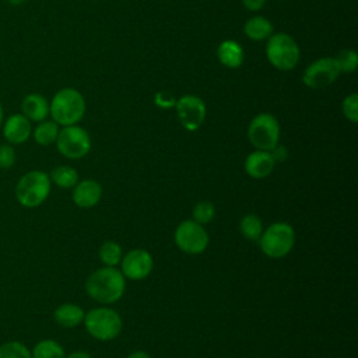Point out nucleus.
Wrapping results in <instances>:
<instances>
[{
  "instance_id": "473e14b6",
  "label": "nucleus",
  "mask_w": 358,
  "mask_h": 358,
  "mask_svg": "<svg viewBox=\"0 0 358 358\" xmlns=\"http://www.w3.org/2000/svg\"><path fill=\"white\" fill-rule=\"evenodd\" d=\"M64 358H92L87 351H73L67 354Z\"/></svg>"
},
{
  "instance_id": "5701e85b",
  "label": "nucleus",
  "mask_w": 358,
  "mask_h": 358,
  "mask_svg": "<svg viewBox=\"0 0 358 358\" xmlns=\"http://www.w3.org/2000/svg\"><path fill=\"white\" fill-rule=\"evenodd\" d=\"M263 222L256 214H246L239 221V231L243 238L257 242L263 232Z\"/></svg>"
},
{
  "instance_id": "f704fd0d",
  "label": "nucleus",
  "mask_w": 358,
  "mask_h": 358,
  "mask_svg": "<svg viewBox=\"0 0 358 358\" xmlns=\"http://www.w3.org/2000/svg\"><path fill=\"white\" fill-rule=\"evenodd\" d=\"M3 122H4V110H3V106H1V103H0V130H1Z\"/></svg>"
},
{
  "instance_id": "f8f14e48",
  "label": "nucleus",
  "mask_w": 358,
  "mask_h": 358,
  "mask_svg": "<svg viewBox=\"0 0 358 358\" xmlns=\"http://www.w3.org/2000/svg\"><path fill=\"white\" fill-rule=\"evenodd\" d=\"M120 271L124 278L140 281L147 278L154 267L152 256L145 249H131L120 260Z\"/></svg>"
},
{
  "instance_id": "f03ea898",
  "label": "nucleus",
  "mask_w": 358,
  "mask_h": 358,
  "mask_svg": "<svg viewBox=\"0 0 358 358\" xmlns=\"http://www.w3.org/2000/svg\"><path fill=\"white\" fill-rule=\"evenodd\" d=\"M85 109V98L73 87L59 90L49 102V116L62 127L77 124L84 117Z\"/></svg>"
},
{
  "instance_id": "0eeeda50",
  "label": "nucleus",
  "mask_w": 358,
  "mask_h": 358,
  "mask_svg": "<svg viewBox=\"0 0 358 358\" xmlns=\"http://www.w3.org/2000/svg\"><path fill=\"white\" fill-rule=\"evenodd\" d=\"M280 123L271 113L256 115L248 126L249 143L262 151H270L280 140Z\"/></svg>"
},
{
  "instance_id": "6ab92c4d",
  "label": "nucleus",
  "mask_w": 358,
  "mask_h": 358,
  "mask_svg": "<svg viewBox=\"0 0 358 358\" xmlns=\"http://www.w3.org/2000/svg\"><path fill=\"white\" fill-rule=\"evenodd\" d=\"M243 32L250 41H267L274 34V25L263 15H253L245 22Z\"/></svg>"
},
{
  "instance_id": "c756f323",
  "label": "nucleus",
  "mask_w": 358,
  "mask_h": 358,
  "mask_svg": "<svg viewBox=\"0 0 358 358\" xmlns=\"http://www.w3.org/2000/svg\"><path fill=\"white\" fill-rule=\"evenodd\" d=\"M154 99H155V105H158L159 108H172V106H175V102H176L173 95H171L165 91L155 94Z\"/></svg>"
},
{
  "instance_id": "c85d7f7f",
  "label": "nucleus",
  "mask_w": 358,
  "mask_h": 358,
  "mask_svg": "<svg viewBox=\"0 0 358 358\" xmlns=\"http://www.w3.org/2000/svg\"><path fill=\"white\" fill-rule=\"evenodd\" d=\"M17 161V152L14 145L8 143L0 144V169H10Z\"/></svg>"
},
{
  "instance_id": "39448f33",
  "label": "nucleus",
  "mask_w": 358,
  "mask_h": 358,
  "mask_svg": "<svg viewBox=\"0 0 358 358\" xmlns=\"http://www.w3.org/2000/svg\"><path fill=\"white\" fill-rule=\"evenodd\" d=\"M87 333L99 340L110 341L116 338L123 327V320L120 315L112 308H94L84 315L83 320Z\"/></svg>"
},
{
  "instance_id": "423d86ee",
  "label": "nucleus",
  "mask_w": 358,
  "mask_h": 358,
  "mask_svg": "<svg viewBox=\"0 0 358 358\" xmlns=\"http://www.w3.org/2000/svg\"><path fill=\"white\" fill-rule=\"evenodd\" d=\"M257 242L266 256L281 259L292 250L295 245V231L288 222H273L263 229Z\"/></svg>"
},
{
  "instance_id": "7c9ffc66",
  "label": "nucleus",
  "mask_w": 358,
  "mask_h": 358,
  "mask_svg": "<svg viewBox=\"0 0 358 358\" xmlns=\"http://www.w3.org/2000/svg\"><path fill=\"white\" fill-rule=\"evenodd\" d=\"M270 154L275 162H282L288 157V150L284 145L277 144L270 150Z\"/></svg>"
},
{
  "instance_id": "2f4dec72",
  "label": "nucleus",
  "mask_w": 358,
  "mask_h": 358,
  "mask_svg": "<svg viewBox=\"0 0 358 358\" xmlns=\"http://www.w3.org/2000/svg\"><path fill=\"white\" fill-rule=\"evenodd\" d=\"M243 7L249 11H259L264 7L266 0H241Z\"/></svg>"
},
{
  "instance_id": "393cba45",
  "label": "nucleus",
  "mask_w": 358,
  "mask_h": 358,
  "mask_svg": "<svg viewBox=\"0 0 358 358\" xmlns=\"http://www.w3.org/2000/svg\"><path fill=\"white\" fill-rule=\"evenodd\" d=\"M0 358H32L31 350L21 341L11 340L0 345Z\"/></svg>"
},
{
  "instance_id": "f257e3e1",
  "label": "nucleus",
  "mask_w": 358,
  "mask_h": 358,
  "mask_svg": "<svg viewBox=\"0 0 358 358\" xmlns=\"http://www.w3.org/2000/svg\"><path fill=\"white\" fill-rule=\"evenodd\" d=\"M85 292L94 301L109 305L117 302L126 291V278L116 267H101L85 280Z\"/></svg>"
},
{
  "instance_id": "f3484780",
  "label": "nucleus",
  "mask_w": 358,
  "mask_h": 358,
  "mask_svg": "<svg viewBox=\"0 0 358 358\" xmlns=\"http://www.w3.org/2000/svg\"><path fill=\"white\" fill-rule=\"evenodd\" d=\"M218 62L227 69H239L245 60V50L239 42L234 39L222 41L217 48Z\"/></svg>"
},
{
  "instance_id": "a211bd4d",
  "label": "nucleus",
  "mask_w": 358,
  "mask_h": 358,
  "mask_svg": "<svg viewBox=\"0 0 358 358\" xmlns=\"http://www.w3.org/2000/svg\"><path fill=\"white\" fill-rule=\"evenodd\" d=\"M84 315H85V312L83 310V308L80 305L67 302V303L59 305L55 309L53 319L59 326H62L64 329H73L83 323Z\"/></svg>"
},
{
  "instance_id": "cd10ccee",
  "label": "nucleus",
  "mask_w": 358,
  "mask_h": 358,
  "mask_svg": "<svg viewBox=\"0 0 358 358\" xmlns=\"http://www.w3.org/2000/svg\"><path fill=\"white\" fill-rule=\"evenodd\" d=\"M341 112L351 123L358 122V94L352 92L347 95L341 102Z\"/></svg>"
},
{
  "instance_id": "4468645a",
  "label": "nucleus",
  "mask_w": 358,
  "mask_h": 358,
  "mask_svg": "<svg viewBox=\"0 0 358 358\" xmlns=\"http://www.w3.org/2000/svg\"><path fill=\"white\" fill-rule=\"evenodd\" d=\"M102 197V186L94 179L78 180L73 187V203L80 208L95 207Z\"/></svg>"
},
{
  "instance_id": "9b49d317",
  "label": "nucleus",
  "mask_w": 358,
  "mask_h": 358,
  "mask_svg": "<svg viewBox=\"0 0 358 358\" xmlns=\"http://www.w3.org/2000/svg\"><path fill=\"white\" fill-rule=\"evenodd\" d=\"M173 108L176 110L179 123L189 131L197 130L206 120L207 106L199 95H182L179 99H176Z\"/></svg>"
},
{
  "instance_id": "a878e982",
  "label": "nucleus",
  "mask_w": 358,
  "mask_h": 358,
  "mask_svg": "<svg viewBox=\"0 0 358 358\" xmlns=\"http://www.w3.org/2000/svg\"><path fill=\"white\" fill-rule=\"evenodd\" d=\"M192 215H193V221H196L201 225L208 224L213 221V218L215 215V207L211 201H206V200L199 201L194 204Z\"/></svg>"
},
{
  "instance_id": "6e6552de",
  "label": "nucleus",
  "mask_w": 358,
  "mask_h": 358,
  "mask_svg": "<svg viewBox=\"0 0 358 358\" xmlns=\"http://www.w3.org/2000/svg\"><path fill=\"white\" fill-rule=\"evenodd\" d=\"M57 151L67 159L84 158L91 150V137L85 129L78 124L64 126L59 130L56 138Z\"/></svg>"
},
{
  "instance_id": "ddd939ff",
  "label": "nucleus",
  "mask_w": 358,
  "mask_h": 358,
  "mask_svg": "<svg viewBox=\"0 0 358 358\" xmlns=\"http://www.w3.org/2000/svg\"><path fill=\"white\" fill-rule=\"evenodd\" d=\"M1 133L6 143L11 145H21L29 140L32 134V124L21 112L13 113L4 119Z\"/></svg>"
},
{
  "instance_id": "b1692460",
  "label": "nucleus",
  "mask_w": 358,
  "mask_h": 358,
  "mask_svg": "<svg viewBox=\"0 0 358 358\" xmlns=\"http://www.w3.org/2000/svg\"><path fill=\"white\" fill-rule=\"evenodd\" d=\"M98 256L105 266L116 267L123 257V250L117 242L106 241L101 245V248L98 250Z\"/></svg>"
},
{
  "instance_id": "9d476101",
  "label": "nucleus",
  "mask_w": 358,
  "mask_h": 358,
  "mask_svg": "<svg viewBox=\"0 0 358 358\" xmlns=\"http://www.w3.org/2000/svg\"><path fill=\"white\" fill-rule=\"evenodd\" d=\"M341 74L334 57H320L308 64L302 73V83L310 90H324Z\"/></svg>"
},
{
  "instance_id": "aec40b11",
  "label": "nucleus",
  "mask_w": 358,
  "mask_h": 358,
  "mask_svg": "<svg viewBox=\"0 0 358 358\" xmlns=\"http://www.w3.org/2000/svg\"><path fill=\"white\" fill-rule=\"evenodd\" d=\"M59 130H60V126L56 122H53L52 119L50 120L45 119V120L36 123V126L32 129L31 136L34 137L36 144H39L42 147H48V145H52L56 143Z\"/></svg>"
},
{
  "instance_id": "bb28decb",
  "label": "nucleus",
  "mask_w": 358,
  "mask_h": 358,
  "mask_svg": "<svg viewBox=\"0 0 358 358\" xmlns=\"http://www.w3.org/2000/svg\"><path fill=\"white\" fill-rule=\"evenodd\" d=\"M341 73H354L358 66V53L354 49H344L334 57Z\"/></svg>"
},
{
  "instance_id": "72a5a7b5",
  "label": "nucleus",
  "mask_w": 358,
  "mask_h": 358,
  "mask_svg": "<svg viewBox=\"0 0 358 358\" xmlns=\"http://www.w3.org/2000/svg\"><path fill=\"white\" fill-rule=\"evenodd\" d=\"M127 358H151L145 351H133Z\"/></svg>"
},
{
  "instance_id": "20e7f679",
  "label": "nucleus",
  "mask_w": 358,
  "mask_h": 358,
  "mask_svg": "<svg viewBox=\"0 0 358 358\" xmlns=\"http://www.w3.org/2000/svg\"><path fill=\"white\" fill-rule=\"evenodd\" d=\"M264 52L268 63L280 71L295 69L301 57L299 45L287 32H274L267 39Z\"/></svg>"
},
{
  "instance_id": "1a4fd4ad",
  "label": "nucleus",
  "mask_w": 358,
  "mask_h": 358,
  "mask_svg": "<svg viewBox=\"0 0 358 358\" xmlns=\"http://www.w3.org/2000/svg\"><path fill=\"white\" fill-rule=\"evenodd\" d=\"M173 241L183 253L200 255L207 249L210 238L201 224L193 220H185L176 227Z\"/></svg>"
},
{
  "instance_id": "dca6fc26",
  "label": "nucleus",
  "mask_w": 358,
  "mask_h": 358,
  "mask_svg": "<svg viewBox=\"0 0 358 358\" xmlns=\"http://www.w3.org/2000/svg\"><path fill=\"white\" fill-rule=\"evenodd\" d=\"M21 113L31 123H39L49 116V101L42 94L29 92L21 101Z\"/></svg>"
},
{
  "instance_id": "412c9836",
  "label": "nucleus",
  "mask_w": 358,
  "mask_h": 358,
  "mask_svg": "<svg viewBox=\"0 0 358 358\" xmlns=\"http://www.w3.org/2000/svg\"><path fill=\"white\" fill-rule=\"evenodd\" d=\"M49 178L60 189H73L78 182V172L70 165H59L50 171Z\"/></svg>"
},
{
  "instance_id": "2eb2a0df",
  "label": "nucleus",
  "mask_w": 358,
  "mask_h": 358,
  "mask_svg": "<svg viewBox=\"0 0 358 358\" xmlns=\"http://www.w3.org/2000/svg\"><path fill=\"white\" fill-rule=\"evenodd\" d=\"M274 165H275V161L273 159L270 151H262V150H256L250 152L243 162L246 175L253 179L267 178L273 172Z\"/></svg>"
},
{
  "instance_id": "7ed1b4c3",
  "label": "nucleus",
  "mask_w": 358,
  "mask_h": 358,
  "mask_svg": "<svg viewBox=\"0 0 358 358\" xmlns=\"http://www.w3.org/2000/svg\"><path fill=\"white\" fill-rule=\"evenodd\" d=\"M52 182L49 173L41 169L25 172L17 182L14 194L17 201L25 208H36L49 197Z\"/></svg>"
},
{
  "instance_id": "4be33fe9",
  "label": "nucleus",
  "mask_w": 358,
  "mask_h": 358,
  "mask_svg": "<svg viewBox=\"0 0 358 358\" xmlns=\"http://www.w3.org/2000/svg\"><path fill=\"white\" fill-rule=\"evenodd\" d=\"M32 358H64L66 352L60 343L52 338L38 341L31 350Z\"/></svg>"
}]
</instances>
